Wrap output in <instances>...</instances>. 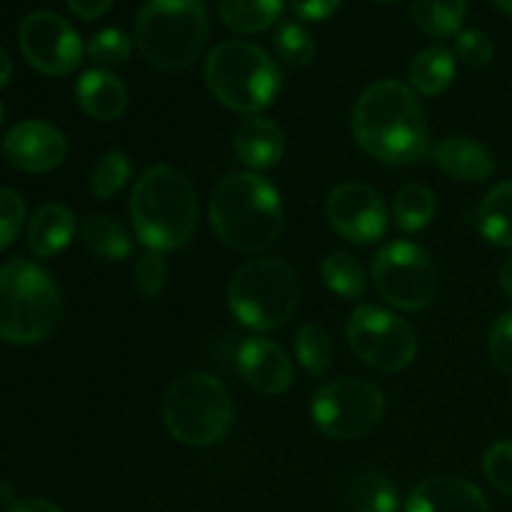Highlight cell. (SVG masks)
<instances>
[{
    "instance_id": "6da1fadb",
    "label": "cell",
    "mask_w": 512,
    "mask_h": 512,
    "mask_svg": "<svg viewBox=\"0 0 512 512\" xmlns=\"http://www.w3.org/2000/svg\"><path fill=\"white\" fill-rule=\"evenodd\" d=\"M353 138L380 163L410 165L428 150V118L408 85L378 80L355 103Z\"/></svg>"
},
{
    "instance_id": "7a4b0ae2",
    "label": "cell",
    "mask_w": 512,
    "mask_h": 512,
    "mask_svg": "<svg viewBox=\"0 0 512 512\" xmlns=\"http://www.w3.org/2000/svg\"><path fill=\"white\" fill-rule=\"evenodd\" d=\"M208 218L220 243L240 253H258L283 233V198L258 173H233L215 188Z\"/></svg>"
},
{
    "instance_id": "3957f363",
    "label": "cell",
    "mask_w": 512,
    "mask_h": 512,
    "mask_svg": "<svg viewBox=\"0 0 512 512\" xmlns=\"http://www.w3.org/2000/svg\"><path fill=\"white\" fill-rule=\"evenodd\" d=\"M200 205L193 185L170 165L145 170L130 193V220L148 250H178L198 228Z\"/></svg>"
},
{
    "instance_id": "277c9868",
    "label": "cell",
    "mask_w": 512,
    "mask_h": 512,
    "mask_svg": "<svg viewBox=\"0 0 512 512\" xmlns=\"http://www.w3.org/2000/svg\"><path fill=\"white\" fill-rule=\"evenodd\" d=\"M210 18L203 0H148L135 18V45L163 73L185 70L203 55Z\"/></svg>"
},
{
    "instance_id": "5b68a950",
    "label": "cell",
    "mask_w": 512,
    "mask_h": 512,
    "mask_svg": "<svg viewBox=\"0 0 512 512\" xmlns=\"http://www.w3.org/2000/svg\"><path fill=\"white\" fill-rule=\"evenodd\" d=\"M60 290L48 270L25 258L0 265V340L43 343L58 328Z\"/></svg>"
},
{
    "instance_id": "8992f818",
    "label": "cell",
    "mask_w": 512,
    "mask_h": 512,
    "mask_svg": "<svg viewBox=\"0 0 512 512\" xmlns=\"http://www.w3.org/2000/svg\"><path fill=\"white\" fill-rule=\"evenodd\" d=\"M205 83L213 98L228 110L258 115L278 98L283 75L260 45L225 40L205 60Z\"/></svg>"
},
{
    "instance_id": "52a82bcc",
    "label": "cell",
    "mask_w": 512,
    "mask_h": 512,
    "mask_svg": "<svg viewBox=\"0 0 512 512\" xmlns=\"http://www.w3.org/2000/svg\"><path fill=\"white\" fill-rule=\"evenodd\" d=\"M300 303V280L278 258H255L235 270L228 305L240 325L258 333L280 328L293 318Z\"/></svg>"
},
{
    "instance_id": "ba28073f",
    "label": "cell",
    "mask_w": 512,
    "mask_h": 512,
    "mask_svg": "<svg viewBox=\"0 0 512 512\" xmlns=\"http://www.w3.org/2000/svg\"><path fill=\"white\" fill-rule=\"evenodd\" d=\"M163 420L178 443L208 448L228 435L233 423V398L215 375L188 373L165 393Z\"/></svg>"
},
{
    "instance_id": "9c48e42d",
    "label": "cell",
    "mask_w": 512,
    "mask_h": 512,
    "mask_svg": "<svg viewBox=\"0 0 512 512\" xmlns=\"http://www.w3.org/2000/svg\"><path fill=\"white\" fill-rule=\"evenodd\" d=\"M310 415L325 438L360 440L383 420L385 395L368 380L340 378L315 390Z\"/></svg>"
},
{
    "instance_id": "30bf717a",
    "label": "cell",
    "mask_w": 512,
    "mask_h": 512,
    "mask_svg": "<svg viewBox=\"0 0 512 512\" xmlns=\"http://www.w3.org/2000/svg\"><path fill=\"white\" fill-rule=\"evenodd\" d=\"M370 278L380 298L405 313L428 308L438 293V270L433 258L410 240L383 245L370 265Z\"/></svg>"
},
{
    "instance_id": "8fae6325",
    "label": "cell",
    "mask_w": 512,
    "mask_h": 512,
    "mask_svg": "<svg viewBox=\"0 0 512 512\" xmlns=\"http://www.w3.org/2000/svg\"><path fill=\"white\" fill-rule=\"evenodd\" d=\"M350 350L365 365L383 373L405 370L418 355L415 330L390 310L378 305H360L345 325Z\"/></svg>"
},
{
    "instance_id": "7c38bea8",
    "label": "cell",
    "mask_w": 512,
    "mask_h": 512,
    "mask_svg": "<svg viewBox=\"0 0 512 512\" xmlns=\"http://www.w3.org/2000/svg\"><path fill=\"white\" fill-rule=\"evenodd\" d=\"M18 43L25 60L38 73L70 75L83 60V40L78 30L58 13L50 10H35L25 15L18 30Z\"/></svg>"
},
{
    "instance_id": "4fadbf2b",
    "label": "cell",
    "mask_w": 512,
    "mask_h": 512,
    "mask_svg": "<svg viewBox=\"0 0 512 512\" xmlns=\"http://www.w3.org/2000/svg\"><path fill=\"white\" fill-rule=\"evenodd\" d=\"M325 215L335 233L348 243L373 245L388 233L385 200L365 183H343L330 190Z\"/></svg>"
},
{
    "instance_id": "5bb4252c",
    "label": "cell",
    "mask_w": 512,
    "mask_h": 512,
    "mask_svg": "<svg viewBox=\"0 0 512 512\" xmlns=\"http://www.w3.org/2000/svg\"><path fill=\"white\" fill-rule=\"evenodd\" d=\"M3 150L8 163L23 173H50L68 155V140L45 120H23L10 128Z\"/></svg>"
},
{
    "instance_id": "9a60e30c",
    "label": "cell",
    "mask_w": 512,
    "mask_h": 512,
    "mask_svg": "<svg viewBox=\"0 0 512 512\" xmlns=\"http://www.w3.org/2000/svg\"><path fill=\"white\" fill-rule=\"evenodd\" d=\"M240 375L253 390L263 395H283L293 385V363L283 345L263 335H250L238 348Z\"/></svg>"
},
{
    "instance_id": "2e32d148",
    "label": "cell",
    "mask_w": 512,
    "mask_h": 512,
    "mask_svg": "<svg viewBox=\"0 0 512 512\" xmlns=\"http://www.w3.org/2000/svg\"><path fill=\"white\" fill-rule=\"evenodd\" d=\"M405 512H490L478 485L455 475L428 478L410 493Z\"/></svg>"
},
{
    "instance_id": "e0dca14e",
    "label": "cell",
    "mask_w": 512,
    "mask_h": 512,
    "mask_svg": "<svg viewBox=\"0 0 512 512\" xmlns=\"http://www.w3.org/2000/svg\"><path fill=\"white\" fill-rule=\"evenodd\" d=\"M433 160L445 175L463 183H483L493 175V153L468 135H450L433 148Z\"/></svg>"
},
{
    "instance_id": "ac0fdd59",
    "label": "cell",
    "mask_w": 512,
    "mask_h": 512,
    "mask_svg": "<svg viewBox=\"0 0 512 512\" xmlns=\"http://www.w3.org/2000/svg\"><path fill=\"white\" fill-rule=\"evenodd\" d=\"M233 148L240 163L253 170H268L283 160L285 138L278 123L270 118H245L238 125L233 138Z\"/></svg>"
},
{
    "instance_id": "d6986e66",
    "label": "cell",
    "mask_w": 512,
    "mask_h": 512,
    "mask_svg": "<svg viewBox=\"0 0 512 512\" xmlns=\"http://www.w3.org/2000/svg\"><path fill=\"white\" fill-rule=\"evenodd\" d=\"M75 98L90 118L103 120V123H113L128 108V90L123 80L110 70L100 68L85 70L80 75L75 83Z\"/></svg>"
},
{
    "instance_id": "ffe728a7",
    "label": "cell",
    "mask_w": 512,
    "mask_h": 512,
    "mask_svg": "<svg viewBox=\"0 0 512 512\" xmlns=\"http://www.w3.org/2000/svg\"><path fill=\"white\" fill-rule=\"evenodd\" d=\"M75 215L68 205L48 203L33 213L28 223V245L38 258H53L63 253L75 238Z\"/></svg>"
},
{
    "instance_id": "44dd1931",
    "label": "cell",
    "mask_w": 512,
    "mask_h": 512,
    "mask_svg": "<svg viewBox=\"0 0 512 512\" xmlns=\"http://www.w3.org/2000/svg\"><path fill=\"white\" fill-rule=\"evenodd\" d=\"M80 240L93 258L105 263H123L133 253V238L108 215H88L80 225Z\"/></svg>"
},
{
    "instance_id": "7402d4cb",
    "label": "cell",
    "mask_w": 512,
    "mask_h": 512,
    "mask_svg": "<svg viewBox=\"0 0 512 512\" xmlns=\"http://www.w3.org/2000/svg\"><path fill=\"white\" fill-rule=\"evenodd\" d=\"M455 80V53L443 45L420 50L410 63V83L425 98H438Z\"/></svg>"
},
{
    "instance_id": "603a6c76",
    "label": "cell",
    "mask_w": 512,
    "mask_h": 512,
    "mask_svg": "<svg viewBox=\"0 0 512 512\" xmlns=\"http://www.w3.org/2000/svg\"><path fill=\"white\" fill-rule=\"evenodd\" d=\"M215 3L225 28L233 33L253 35L278 23L285 0H215Z\"/></svg>"
},
{
    "instance_id": "cb8c5ba5",
    "label": "cell",
    "mask_w": 512,
    "mask_h": 512,
    "mask_svg": "<svg viewBox=\"0 0 512 512\" xmlns=\"http://www.w3.org/2000/svg\"><path fill=\"white\" fill-rule=\"evenodd\" d=\"M478 230L488 243L512 248V183L490 190L478 208Z\"/></svg>"
},
{
    "instance_id": "d4e9b609",
    "label": "cell",
    "mask_w": 512,
    "mask_h": 512,
    "mask_svg": "<svg viewBox=\"0 0 512 512\" xmlns=\"http://www.w3.org/2000/svg\"><path fill=\"white\" fill-rule=\"evenodd\" d=\"M438 213V198L423 183H408L393 200V218L403 233H420L433 223Z\"/></svg>"
},
{
    "instance_id": "484cf974",
    "label": "cell",
    "mask_w": 512,
    "mask_h": 512,
    "mask_svg": "<svg viewBox=\"0 0 512 512\" xmlns=\"http://www.w3.org/2000/svg\"><path fill=\"white\" fill-rule=\"evenodd\" d=\"M468 0H413V20L430 38H453L463 28Z\"/></svg>"
},
{
    "instance_id": "4316f807",
    "label": "cell",
    "mask_w": 512,
    "mask_h": 512,
    "mask_svg": "<svg viewBox=\"0 0 512 512\" xmlns=\"http://www.w3.org/2000/svg\"><path fill=\"white\" fill-rule=\"evenodd\" d=\"M350 505L355 512H398V488L378 470H365L350 485Z\"/></svg>"
},
{
    "instance_id": "83f0119b",
    "label": "cell",
    "mask_w": 512,
    "mask_h": 512,
    "mask_svg": "<svg viewBox=\"0 0 512 512\" xmlns=\"http://www.w3.org/2000/svg\"><path fill=\"white\" fill-rule=\"evenodd\" d=\"M295 358L313 378L328 375L333 368V338L328 330L315 323L303 325L295 335Z\"/></svg>"
},
{
    "instance_id": "f1b7e54d",
    "label": "cell",
    "mask_w": 512,
    "mask_h": 512,
    "mask_svg": "<svg viewBox=\"0 0 512 512\" xmlns=\"http://www.w3.org/2000/svg\"><path fill=\"white\" fill-rule=\"evenodd\" d=\"M320 275L330 293L340 295V298L355 300L365 293L363 265L350 253H330L320 263Z\"/></svg>"
},
{
    "instance_id": "f546056e",
    "label": "cell",
    "mask_w": 512,
    "mask_h": 512,
    "mask_svg": "<svg viewBox=\"0 0 512 512\" xmlns=\"http://www.w3.org/2000/svg\"><path fill=\"white\" fill-rule=\"evenodd\" d=\"M130 175H133V165H130L128 155L113 148L95 163L93 175H90V190L98 200H110L128 185Z\"/></svg>"
},
{
    "instance_id": "4dcf8cb0",
    "label": "cell",
    "mask_w": 512,
    "mask_h": 512,
    "mask_svg": "<svg viewBox=\"0 0 512 512\" xmlns=\"http://www.w3.org/2000/svg\"><path fill=\"white\" fill-rule=\"evenodd\" d=\"M273 45L278 58L293 68H303L315 58L313 35L300 23H280L273 33Z\"/></svg>"
},
{
    "instance_id": "1f68e13d",
    "label": "cell",
    "mask_w": 512,
    "mask_h": 512,
    "mask_svg": "<svg viewBox=\"0 0 512 512\" xmlns=\"http://www.w3.org/2000/svg\"><path fill=\"white\" fill-rule=\"evenodd\" d=\"M130 53H133V40L118 28H105L95 33L88 43V58L98 65L100 70L118 68V65L128 63Z\"/></svg>"
},
{
    "instance_id": "d6a6232c",
    "label": "cell",
    "mask_w": 512,
    "mask_h": 512,
    "mask_svg": "<svg viewBox=\"0 0 512 512\" xmlns=\"http://www.w3.org/2000/svg\"><path fill=\"white\" fill-rule=\"evenodd\" d=\"M168 283V260L160 250H145L135 263V290L143 298L153 300L163 293Z\"/></svg>"
},
{
    "instance_id": "836d02e7",
    "label": "cell",
    "mask_w": 512,
    "mask_h": 512,
    "mask_svg": "<svg viewBox=\"0 0 512 512\" xmlns=\"http://www.w3.org/2000/svg\"><path fill=\"white\" fill-rule=\"evenodd\" d=\"M483 473L498 493L512 498V440L490 445L483 458Z\"/></svg>"
},
{
    "instance_id": "e575fe53",
    "label": "cell",
    "mask_w": 512,
    "mask_h": 512,
    "mask_svg": "<svg viewBox=\"0 0 512 512\" xmlns=\"http://www.w3.org/2000/svg\"><path fill=\"white\" fill-rule=\"evenodd\" d=\"M25 225V203L20 193L0 188V250L15 243Z\"/></svg>"
},
{
    "instance_id": "d590c367",
    "label": "cell",
    "mask_w": 512,
    "mask_h": 512,
    "mask_svg": "<svg viewBox=\"0 0 512 512\" xmlns=\"http://www.w3.org/2000/svg\"><path fill=\"white\" fill-rule=\"evenodd\" d=\"M455 55L470 68H485L493 60L495 45L483 30H460L455 40Z\"/></svg>"
},
{
    "instance_id": "8d00e7d4",
    "label": "cell",
    "mask_w": 512,
    "mask_h": 512,
    "mask_svg": "<svg viewBox=\"0 0 512 512\" xmlns=\"http://www.w3.org/2000/svg\"><path fill=\"white\" fill-rule=\"evenodd\" d=\"M490 358L495 368L512 378V310L503 313L490 328Z\"/></svg>"
},
{
    "instance_id": "74e56055",
    "label": "cell",
    "mask_w": 512,
    "mask_h": 512,
    "mask_svg": "<svg viewBox=\"0 0 512 512\" xmlns=\"http://www.w3.org/2000/svg\"><path fill=\"white\" fill-rule=\"evenodd\" d=\"M295 15L303 20H325L340 8V0H290Z\"/></svg>"
},
{
    "instance_id": "f35d334b",
    "label": "cell",
    "mask_w": 512,
    "mask_h": 512,
    "mask_svg": "<svg viewBox=\"0 0 512 512\" xmlns=\"http://www.w3.org/2000/svg\"><path fill=\"white\" fill-rule=\"evenodd\" d=\"M115 0H68L70 10L83 20H95L113 8Z\"/></svg>"
},
{
    "instance_id": "ab89813d",
    "label": "cell",
    "mask_w": 512,
    "mask_h": 512,
    "mask_svg": "<svg viewBox=\"0 0 512 512\" xmlns=\"http://www.w3.org/2000/svg\"><path fill=\"white\" fill-rule=\"evenodd\" d=\"M5 512H63L55 503L43 498H25V500H15V503L8 505Z\"/></svg>"
},
{
    "instance_id": "60d3db41",
    "label": "cell",
    "mask_w": 512,
    "mask_h": 512,
    "mask_svg": "<svg viewBox=\"0 0 512 512\" xmlns=\"http://www.w3.org/2000/svg\"><path fill=\"white\" fill-rule=\"evenodd\" d=\"M500 288L512 300V255H508L503 265H500Z\"/></svg>"
},
{
    "instance_id": "b9f144b4",
    "label": "cell",
    "mask_w": 512,
    "mask_h": 512,
    "mask_svg": "<svg viewBox=\"0 0 512 512\" xmlns=\"http://www.w3.org/2000/svg\"><path fill=\"white\" fill-rule=\"evenodd\" d=\"M10 75H13V60H10V55L0 48V88L8 85Z\"/></svg>"
},
{
    "instance_id": "7bdbcfd3",
    "label": "cell",
    "mask_w": 512,
    "mask_h": 512,
    "mask_svg": "<svg viewBox=\"0 0 512 512\" xmlns=\"http://www.w3.org/2000/svg\"><path fill=\"white\" fill-rule=\"evenodd\" d=\"M495 5H498V8L503 10V13H508L510 18H512V0H495Z\"/></svg>"
},
{
    "instance_id": "ee69618b",
    "label": "cell",
    "mask_w": 512,
    "mask_h": 512,
    "mask_svg": "<svg viewBox=\"0 0 512 512\" xmlns=\"http://www.w3.org/2000/svg\"><path fill=\"white\" fill-rule=\"evenodd\" d=\"M3 123H5V108L3 103H0V128H3Z\"/></svg>"
},
{
    "instance_id": "f6af8a7d",
    "label": "cell",
    "mask_w": 512,
    "mask_h": 512,
    "mask_svg": "<svg viewBox=\"0 0 512 512\" xmlns=\"http://www.w3.org/2000/svg\"><path fill=\"white\" fill-rule=\"evenodd\" d=\"M370 3H380V5H390V3H398V0H370Z\"/></svg>"
}]
</instances>
